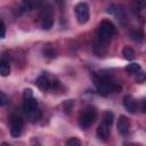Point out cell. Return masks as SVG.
I'll return each instance as SVG.
<instances>
[{
	"label": "cell",
	"instance_id": "cell-1",
	"mask_svg": "<svg viewBox=\"0 0 146 146\" xmlns=\"http://www.w3.org/2000/svg\"><path fill=\"white\" fill-rule=\"evenodd\" d=\"M115 33V26L111 21H103L97 31V42L95 44V49L99 48L100 54L104 52L107 44L111 42L113 35Z\"/></svg>",
	"mask_w": 146,
	"mask_h": 146
},
{
	"label": "cell",
	"instance_id": "cell-2",
	"mask_svg": "<svg viewBox=\"0 0 146 146\" xmlns=\"http://www.w3.org/2000/svg\"><path fill=\"white\" fill-rule=\"evenodd\" d=\"M94 81H95V86H96L98 92L103 96H107L113 92H119L121 90V86L108 76L95 75Z\"/></svg>",
	"mask_w": 146,
	"mask_h": 146
},
{
	"label": "cell",
	"instance_id": "cell-3",
	"mask_svg": "<svg viewBox=\"0 0 146 146\" xmlns=\"http://www.w3.org/2000/svg\"><path fill=\"white\" fill-rule=\"evenodd\" d=\"M23 111H24V113H25L32 121H38V120L41 117V111H40V108H39L38 102H36V99H34L33 97L24 98Z\"/></svg>",
	"mask_w": 146,
	"mask_h": 146
},
{
	"label": "cell",
	"instance_id": "cell-4",
	"mask_svg": "<svg viewBox=\"0 0 146 146\" xmlns=\"http://www.w3.org/2000/svg\"><path fill=\"white\" fill-rule=\"evenodd\" d=\"M97 117V113L94 108H87L79 117V125L82 129H88Z\"/></svg>",
	"mask_w": 146,
	"mask_h": 146
},
{
	"label": "cell",
	"instance_id": "cell-5",
	"mask_svg": "<svg viewBox=\"0 0 146 146\" xmlns=\"http://www.w3.org/2000/svg\"><path fill=\"white\" fill-rule=\"evenodd\" d=\"M76 19L80 24H86L89 21V6L86 2H80L75 6Z\"/></svg>",
	"mask_w": 146,
	"mask_h": 146
},
{
	"label": "cell",
	"instance_id": "cell-6",
	"mask_svg": "<svg viewBox=\"0 0 146 146\" xmlns=\"http://www.w3.org/2000/svg\"><path fill=\"white\" fill-rule=\"evenodd\" d=\"M23 130V119L18 115H13L10 119V133L14 138L21 136Z\"/></svg>",
	"mask_w": 146,
	"mask_h": 146
},
{
	"label": "cell",
	"instance_id": "cell-7",
	"mask_svg": "<svg viewBox=\"0 0 146 146\" xmlns=\"http://www.w3.org/2000/svg\"><path fill=\"white\" fill-rule=\"evenodd\" d=\"M35 84L38 86L39 89H41V90H43V91H46V90H48V89L55 87V83L49 79L48 75H44V74L40 75V76L36 79Z\"/></svg>",
	"mask_w": 146,
	"mask_h": 146
},
{
	"label": "cell",
	"instance_id": "cell-8",
	"mask_svg": "<svg viewBox=\"0 0 146 146\" xmlns=\"http://www.w3.org/2000/svg\"><path fill=\"white\" fill-rule=\"evenodd\" d=\"M129 128H130V122H129V120H128L124 115H121V116L119 117V121H117V131H119L122 136H124V135H127V133L129 132Z\"/></svg>",
	"mask_w": 146,
	"mask_h": 146
},
{
	"label": "cell",
	"instance_id": "cell-9",
	"mask_svg": "<svg viewBox=\"0 0 146 146\" xmlns=\"http://www.w3.org/2000/svg\"><path fill=\"white\" fill-rule=\"evenodd\" d=\"M110 132H111V125L102 121V123L97 128V136L99 137V139L106 140L110 136Z\"/></svg>",
	"mask_w": 146,
	"mask_h": 146
},
{
	"label": "cell",
	"instance_id": "cell-10",
	"mask_svg": "<svg viewBox=\"0 0 146 146\" xmlns=\"http://www.w3.org/2000/svg\"><path fill=\"white\" fill-rule=\"evenodd\" d=\"M110 14H112L113 16L116 17L117 21H123L125 18V14H124V10L120 7V6H116V5H112L111 7H108V10H107Z\"/></svg>",
	"mask_w": 146,
	"mask_h": 146
},
{
	"label": "cell",
	"instance_id": "cell-11",
	"mask_svg": "<svg viewBox=\"0 0 146 146\" xmlns=\"http://www.w3.org/2000/svg\"><path fill=\"white\" fill-rule=\"evenodd\" d=\"M123 106H124L125 110H127L128 112H130V113H135V112L137 111V103H136V100H135L131 96H129V95L124 96V98H123Z\"/></svg>",
	"mask_w": 146,
	"mask_h": 146
},
{
	"label": "cell",
	"instance_id": "cell-12",
	"mask_svg": "<svg viewBox=\"0 0 146 146\" xmlns=\"http://www.w3.org/2000/svg\"><path fill=\"white\" fill-rule=\"evenodd\" d=\"M52 23H54V21H52L51 15H50V14H48V15L46 14V15L42 17L41 26H42L43 30H50V29L52 27Z\"/></svg>",
	"mask_w": 146,
	"mask_h": 146
},
{
	"label": "cell",
	"instance_id": "cell-13",
	"mask_svg": "<svg viewBox=\"0 0 146 146\" xmlns=\"http://www.w3.org/2000/svg\"><path fill=\"white\" fill-rule=\"evenodd\" d=\"M9 73H10V65L5 58H2L0 62V74L2 76H7L9 75Z\"/></svg>",
	"mask_w": 146,
	"mask_h": 146
},
{
	"label": "cell",
	"instance_id": "cell-14",
	"mask_svg": "<svg viewBox=\"0 0 146 146\" xmlns=\"http://www.w3.org/2000/svg\"><path fill=\"white\" fill-rule=\"evenodd\" d=\"M122 55H123V57L127 59V60H132L133 58H135V51H133V49L132 48H130V47H124L123 48V50H122Z\"/></svg>",
	"mask_w": 146,
	"mask_h": 146
},
{
	"label": "cell",
	"instance_id": "cell-15",
	"mask_svg": "<svg viewBox=\"0 0 146 146\" xmlns=\"http://www.w3.org/2000/svg\"><path fill=\"white\" fill-rule=\"evenodd\" d=\"M140 71V65L137 64V63H131L129 64L128 66H125V72L130 73V74H135V73H138Z\"/></svg>",
	"mask_w": 146,
	"mask_h": 146
},
{
	"label": "cell",
	"instance_id": "cell-16",
	"mask_svg": "<svg viewBox=\"0 0 146 146\" xmlns=\"http://www.w3.org/2000/svg\"><path fill=\"white\" fill-rule=\"evenodd\" d=\"M113 120H114V115H113V113H112V112L106 111V112H104V113H103V119H102V121H103V122H105V123H107V124L112 125Z\"/></svg>",
	"mask_w": 146,
	"mask_h": 146
},
{
	"label": "cell",
	"instance_id": "cell-17",
	"mask_svg": "<svg viewBox=\"0 0 146 146\" xmlns=\"http://www.w3.org/2000/svg\"><path fill=\"white\" fill-rule=\"evenodd\" d=\"M130 36H131V39L135 40V41H141L143 38H144V33H143L141 31H139V30H136V31H132V32L130 33Z\"/></svg>",
	"mask_w": 146,
	"mask_h": 146
},
{
	"label": "cell",
	"instance_id": "cell-18",
	"mask_svg": "<svg viewBox=\"0 0 146 146\" xmlns=\"http://www.w3.org/2000/svg\"><path fill=\"white\" fill-rule=\"evenodd\" d=\"M146 81V73L145 72H138L136 75V82L137 83H144Z\"/></svg>",
	"mask_w": 146,
	"mask_h": 146
},
{
	"label": "cell",
	"instance_id": "cell-19",
	"mask_svg": "<svg viewBox=\"0 0 146 146\" xmlns=\"http://www.w3.org/2000/svg\"><path fill=\"white\" fill-rule=\"evenodd\" d=\"M66 144H67L68 146H79V145L81 144V141H80L78 138H71V139L67 140Z\"/></svg>",
	"mask_w": 146,
	"mask_h": 146
},
{
	"label": "cell",
	"instance_id": "cell-20",
	"mask_svg": "<svg viewBox=\"0 0 146 146\" xmlns=\"http://www.w3.org/2000/svg\"><path fill=\"white\" fill-rule=\"evenodd\" d=\"M7 102H8V98H7L6 94L3 91H0V104L3 106V105L7 104Z\"/></svg>",
	"mask_w": 146,
	"mask_h": 146
},
{
	"label": "cell",
	"instance_id": "cell-21",
	"mask_svg": "<svg viewBox=\"0 0 146 146\" xmlns=\"http://www.w3.org/2000/svg\"><path fill=\"white\" fill-rule=\"evenodd\" d=\"M132 2L135 3L137 8H143L146 5V0H132Z\"/></svg>",
	"mask_w": 146,
	"mask_h": 146
},
{
	"label": "cell",
	"instance_id": "cell-22",
	"mask_svg": "<svg viewBox=\"0 0 146 146\" xmlns=\"http://www.w3.org/2000/svg\"><path fill=\"white\" fill-rule=\"evenodd\" d=\"M139 108L143 113H146V98H143L140 99V103H139Z\"/></svg>",
	"mask_w": 146,
	"mask_h": 146
},
{
	"label": "cell",
	"instance_id": "cell-23",
	"mask_svg": "<svg viewBox=\"0 0 146 146\" xmlns=\"http://www.w3.org/2000/svg\"><path fill=\"white\" fill-rule=\"evenodd\" d=\"M5 35H6V25H5L3 19H1V38L3 39Z\"/></svg>",
	"mask_w": 146,
	"mask_h": 146
},
{
	"label": "cell",
	"instance_id": "cell-24",
	"mask_svg": "<svg viewBox=\"0 0 146 146\" xmlns=\"http://www.w3.org/2000/svg\"><path fill=\"white\" fill-rule=\"evenodd\" d=\"M23 96H24V98L32 97V90H31V89H25L24 92H23Z\"/></svg>",
	"mask_w": 146,
	"mask_h": 146
}]
</instances>
